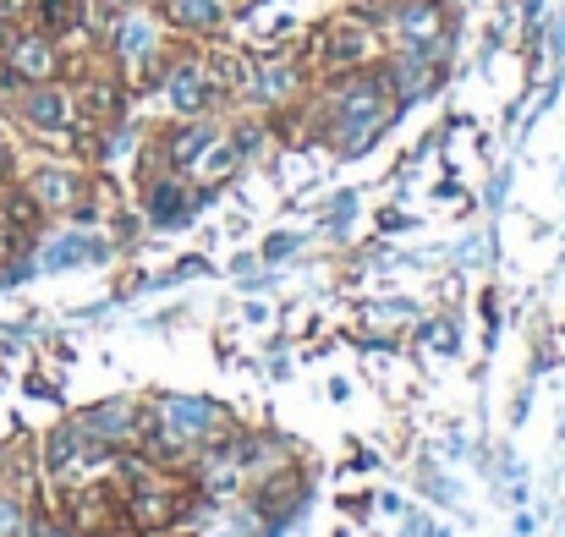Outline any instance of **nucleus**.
<instances>
[{"label":"nucleus","instance_id":"7","mask_svg":"<svg viewBox=\"0 0 565 537\" xmlns=\"http://www.w3.org/2000/svg\"><path fill=\"white\" fill-rule=\"evenodd\" d=\"M0 186H11V149L0 143Z\"/></svg>","mask_w":565,"mask_h":537},{"label":"nucleus","instance_id":"3","mask_svg":"<svg viewBox=\"0 0 565 537\" xmlns=\"http://www.w3.org/2000/svg\"><path fill=\"white\" fill-rule=\"evenodd\" d=\"M22 121L33 132H72L77 127V105L66 83H33L22 88Z\"/></svg>","mask_w":565,"mask_h":537},{"label":"nucleus","instance_id":"5","mask_svg":"<svg viewBox=\"0 0 565 537\" xmlns=\"http://www.w3.org/2000/svg\"><path fill=\"white\" fill-rule=\"evenodd\" d=\"M88 17V0H33V28H44L50 39H72Z\"/></svg>","mask_w":565,"mask_h":537},{"label":"nucleus","instance_id":"6","mask_svg":"<svg viewBox=\"0 0 565 537\" xmlns=\"http://www.w3.org/2000/svg\"><path fill=\"white\" fill-rule=\"evenodd\" d=\"M22 17H33V0H0V22H22Z\"/></svg>","mask_w":565,"mask_h":537},{"label":"nucleus","instance_id":"4","mask_svg":"<svg viewBox=\"0 0 565 537\" xmlns=\"http://www.w3.org/2000/svg\"><path fill=\"white\" fill-rule=\"evenodd\" d=\"M28 192H33L44 208H72V203L83 197V176L66 171V165H50V171H39V176L28 181Z\"/></svg>","mask_w":565,"mask_h":537},{"label":"nucleus","instance_id":"1","mask_svg":"<svg viewBox=\"0 0 565 537\" xmlns=\"http://www.w3.org/2000/svg\"><path fill=\"white\" fill-rule=\"evenodd\" d=\"M6 83L11 88H33V83H61L66 72V44L50 39L44 28H11L6 50H0Z\"/></svg>","mask_w":565,"mask_h":537},{"label":"nucleus","instance_id":"2","mask_svg":"<svg viewBox=\"0 0 565 537\" xmlns=\"http://www.w3.org/2000/svg\"><path fill=\"white\" fill-rule=\"evenodd\" d=\"M72 105H77V121L110 127V121H121V110H127V83H121L116 72H77V77H72Z\"/></svg>","mask_w":565,"mask_h":537}]
</instances>
